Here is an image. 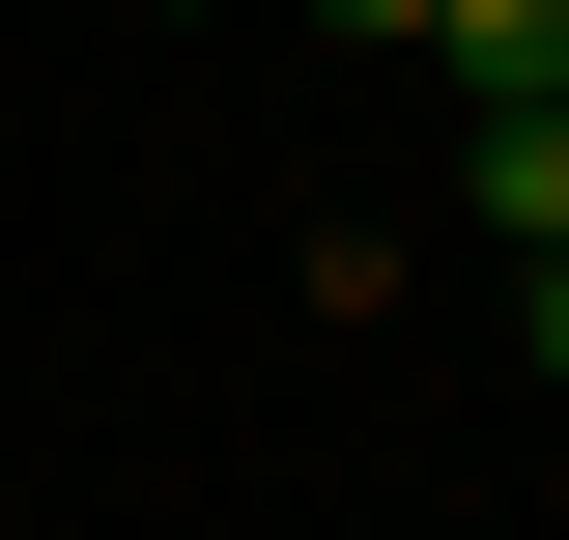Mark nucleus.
I'll list each match as a JSON object with an SVG mask.
<instances>
[{
	"mask_svg": "<svg viewBox=\"0 0 569 540\" xmlns=\"http://www.w3.org/2000/svg\"><path fill=\"white\" fill-rule=\"evenodd\" d=\"M427 58L485 86V114H569V0H427Z\"/></svg>",
	"mask_w": 569,
	"mask_h": 540,
	"instance_id": "obj_1",
	"label": "nucleus"
},
{
	"mask_svg": "<svg viewBox=\"0 0 569 540\" xmlns=\"http://www.w3.org/2000/svg\"><path fill=\"white\" fill-rule=\"evenodd\" d=\"M456 200H485L512 257H569V114H485V142H456Z\"/></svg>",
	"mask_w": 569,
	"mask_h": 540,
	"instance_id": "obj_2",
	"label": "nucleus"
},
{
	"mask_svg": "<svg viewBox=\"0 0 569 540\" xmlns=\"http://www.w3.org/2000/svg\"><path fill=\"white\" fill-rule=\"evenodd\" d=\"M512 341H541V370H569V257H512Z\"/></svg>",
	"mask_w": 569,
	"mask_h": 540,
	"instance_id": "obj_3",
	"label": "nucleus"
},
{
	"mask_svg": "<svg viewBox=\"0 0 569 540\" xmlns=\"http://www.w3.org/2000/svg\"><path fill=\"white\" fill-rule=\"evenodd\" d=\"M313 29H370V58H427V0H313Z\"/></svg>",
	"mask_w": 569,
	"mask_h": 540,
	"instance_id": "obj_4",
	"label": "nucleus"
},
{
	"mask_svg": "<svg viewBox=\"0 0 569 540\" xmlns=\"http://www.w3.org/2000/svg\"><path fill=\"white\" fill-rule=\"evenodd\" d=\"M171 29H200V0H171Z\"/></svg>",
	"mask_w": 569,
	"mask_h": 540,
	"instance_id": "obj_5",
	"label": "nucleus"
}]
</instances>
